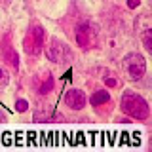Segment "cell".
<instances>
[{"label":"cell","mask_w":152,"mask_h":152,"mask_svg":"<svg viewBox=\"0 0 152 152\" xmlns=\"http://www.w3.org/2000/svg\"><path fill=\"white\" fill-rule=\"evenodd\" d=\"M27 108H28V103L25 101V99H19V101L15 103V110L17 112H25Z\"/></svg>","instance_id":"30bf717a"},{"label":"cell","mask_w":152,"mask_h":152,"mask_svg":"<svg viewBox=\"0 0 152 152\" xmlns=\"http://www.w3.org/2000/svg\"><path fill=\"white\" fill-rule=\"evenodd\" d=\"M44 76H46V78H44V82H42V86L38 88V91H40V93H50L51 88H53V78H51L50 72H46Z\"/></svg>","instance_id":"52a82bcc"},{"label":"cell","mask_w":152,"mask_h":152,"mask_svg":"<svg viewBox=\"0 0 152 152\" xmlns=\"http://www.w3.org/2000/svg\"><path fill=\"white\" fill-rule=\"evenodd\" d=\"M0 122H6V114L4 112H0Z\"/></svg>","instance_id":"5bb4252c"},{"label":"cell","mask_w":152,"mask_h":152,"mask_svg":"<svg viewBox=\"0 0 152 152\" xmlns=\"http://www.w3.org/2000/svg\"><path fill=\"white\" fill-rule=\"evenodd\" d=\"M142 42H145V48H146V50H152V42H150V31H145V34H142Z\"/></svg>","instance_id":"8fae6325"},{"label":"cell","mask_w":152,"mask_h":152,"mask_svg":"<svg viewBox=\"0 0 152 152\" xmlns=\"http://www.w3.org/2000/svg\"><path fill=\"white\" fill-rule=\"evenodd\" d=\"M122 69H124V72H126V76L129 80H141L146 72V61H145V57L139 55V53H129V55L124 57Z\"/></svg>","instance_id":"7a4b0ae2"},{"label":"cell","mask_w":152,"mask_h":152,"mask_svg":"<svg viewBox=\"0 0 152 152\" xmlns=\"http://www.w3.org/2000/svg\"><path fill=\"white\" fill-rule=\"evenodd\" d=\"M137 4H139V0H129V2H127V6H129V8H135Z\"/></svg>","instance_id":"7c38bea8"},{"label":"cell","mask_w":152,"mask_h":152,"mask_svg":"<svg viewBox=\"0 0 152 152\" xmlns=\"http://www.w3.org/2000/svg\"><path fill=\"white\" fill-rule=\"evenodd\" d=\"M69 55L70 53H69V50H66V46L59 40H51V44L46 48V57L50 61H53V63H63Z\"/></svg>","instance_id":"5b68a950"},{"label":"cell","mask_w":152,"mask_h":152,"mask_svg":"<svg viewBox=\"0 0 152 152\" xmlns=\"http://www.w3.org/2000/svg\"><path fill=\"white\" fill-rule=\"evenodd\" d=\"M122 110L126 114H129L131 118L137 120H145L148 118V103L141 97V95L133 93V91H126L122 95Z\"/></svg>","instance_id":"6da1fadb"},{"label":"cell","mask_w":152,"mask_h":152,"mask_svg":"<svg viewBox=\"0 0 152 152\" xmlns=\"http://www.w3.org/2000/svg\"><path fill=\"white\" fill-rule=\"evenodd\" d=\"M65 103H66V107L74 108V110H80L86 104V95L80 89H69L65 95Z\"/></svg>","instance_id":"8992f818"},{"label":"cell","mask_w":152,"mask_h":152,"mask_svg":"<svg viewBox=\"0 0 152 152\" xmlns=\"http://www.w3.org/2000/svg\"><path fill=\"white\" fill-rule=\"evenodd\" d=\"M44 48V31L42 27H34L32 31H28L25 38V51L28 55H38Z\"/></svg>","instance_id":"3957f363"},{"label":"cell","mask_w":152,"mask_h":152,"mask_svg":"<svg viewBox=\"0 0 152 152\" xmlns=\"http://www.w3.org/2000/svg\"><path fill=\"white\" fill-rule=\"evenodd\" d=\"M10 82V74H8V70L4 69V66H0V88H6Z\"/></svg>","instance_id":"9c48e42d"},{"label":"cell","mask_w":152,"mask_h":152,"mask_svg":"<svg viewBox=\"0 0 152 152\" xmlns=\"http://www.w3.org/2000/svg\"><path fill=\"white\" fill-rule=\"evenodd\" d=\"M104 82H107L108 86H116V80H112V78H104Z\"/></svg>","instance_id":"4fadbf2b"},{"label":"cell","mask_w":152,"mask_h":152,"mask_svg":"<svg viewBox=\"0 0 152 152\" xmlns=\"http://www.w3.org/2000/svg\"><path fill=\"white\" fill-rule=\"evenodd\" d=\"M95 42H97V32H95V28L89 23H84V25H80L76 28V44L82 50L93 48Z\"/></svg>","instance_id":"277c9868"},{"label":"cell","mask_w":152,"mask_h":152,"mask_svg":"<svg viewBox=\"0 0 152 152\" xmlns=\"http://www.w3.org/2000/svg\"><path fill=\"white\" fill-rule=\"evenodd\" d=\"M107 101H108V93L107 91H97V93L91 95V104L93 107H97V104H101V103H107Z\"/></svg>","instance_id":"ba28073f"}]
</instances>
